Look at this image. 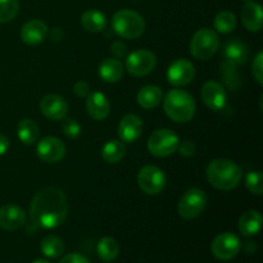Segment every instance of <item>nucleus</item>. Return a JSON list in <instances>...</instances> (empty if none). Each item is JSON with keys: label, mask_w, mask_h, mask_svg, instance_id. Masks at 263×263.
Masks as SVG:
<instances>
[{"label": "nucleus", "mask_w": 263, "mask_h": 263, "mask_svg": "<svg viewBox=\"0 0 263 263\" xmlns=\"http://www.w3.org/2000/svg\"><path fill=\"white\" fill-rule=\"evenodd\" d=\"M68 202L66 194L58 187H44L39 190L30 205V218L41 229H55L66 221Z\"/></svg>", "instance_id": "1"}, {"label": "nucleus", "mask_w": 263, "mask_h": 263, "mask_svg": "<svg viewBox=\"0 0 263 263\" xmlns=\"http://www.w3.org/2000/svg\"><path fill=\"white\" fill-rule=\"evenodd\" d=\"M205 174L212 186L225 192L235 189L243 177V171L240 167L235 162L226 158L213 159L208 164Z\"/></svg>", "instance_id": "2"}, {"label": "nucleus", "mask_w": 263, "mask_h": 263, "mask_svg": "<svg viewBox=\"0 0 263 263\" xmlns=\"http://www.w3.org/2000/svg\"><path fill=\"white\" fill-rule=\"evenodd\" d=\"M163 108L166 115L179 123L189 122L195 115L194 98L185 90L174 89L167 92L163 100Z\"/></svg>", "instance_id": "3"}, {"label": "nucleus", "mask_w": 263, "mask_h": 263, "mask_svg": "<svg viewBox=\"0 0 263 263\" xmlns=\"http://www.w3.org/2000/svg\"><path fill=\"white\" fill-rule=\"evenodd\" d=\"M112 27L121 37L134 40V39L140 37L144 33L145 22L143 17L135 10L121 9L113 14Z\"/></svg>", "instance_id": "4"}, {"label": "nucleus", "mask_w": 263, "mask_h": 263, "mask_svg": "<svg viewBox=\"0 0 263 263\" xmlns=\"http://www.w3.org/2000/svg\"><path fill=\"white\" fill-rule=\"evenodd\" d=\"M220 48V37L211 28H200L190 41V53L195 59L208 61L217 53Z\"/></svg>", "instance_id": "5"}, {"label": "nucleus", "mask_w": 263, "mask_h": 263, "mask_svg": "<svg viewBox=\"0 0 263 263\" xmlns=\"http://www.w3.org/2000/svg\"><path fill=\"white\" fill-rule=\"evenodd\" d=\"M180 144V139L176 134L170 128H159L152 133L148 139V151L154 157L163 158L171 156L177 151Z\"/></svg>", "instance_id": "6"}, {"label": "nucleus", "mask_w": 263, "mask_h": 263, "mask_svg": "<svg viewBox=\"0 0 263 263\" xmlns=\"http://www.w3.org/2000/svg\"><path fill=\"white\" fill-rule=\"evenodd\" d=\"M205 205H207L205 193L198 187H192L182 194L179 205H177V211L182 218L193 220L204 211Z\"/></svg>", "instance_id": "7"}, {"label": "nucleus", "mask_w": 263, "mask_h": 263, "mask_svg": "<svg viewBox=\"0 0 263 263\" xmlns=\"http://www.w3.org/2000/svg\"><path fill=\"white\" fill-rule=\"evenodd\" d=\"M157 58L151 50L139 49L128 54L126 58V69L135 77H143L156 68Z\"/></svg>", "instance_id": "8"}, {"label": "nucleus", "mask_w": 263, "mask_h": 263, "mask_svg": "<svg viewBox=\"0 0 263 263\" xmlns=\"http://www.w3.org/2000/svg\"><path fill=\"white\" fill-rule=\"evenodd\" d=\"M240 239L233 233L218 234L211 244L212 254L220 261H230L240 252Z\"/></svg>", "instance_id": "9"}, {"label": "nucleus", "mask_w": 263, "mask_h": 263, "mask_svg": "<svg viewBox=\"0 0 263 263\" xmlns=\"http://www.w3.org/2000/svg\"><path fill=\"white\" fill-rule=\"evenodd\" d=\"M138 184L145 194L157 195L166 186V176L158 167L145 166L139 171Z\"/></svg>", "instance_id": "10"}, {"label": "nucleus", "mask_w": 263, "mask_h": 263, "mask_svg": "<svg viewBox=\"0 0 263 263\" xmlns=\"http://www.w3.org/2000/svg\"><path fill=\"white\" fill-rule=\"evenodd\" d=\"M36 154L46 163H58L66 156V145L63 141L54 136H48L39 141Z\"/></svg>", "instance_id": "11"}, {"label": "nucleus", "mask_w": 263, "mask_h": 263, "mask_svg": "<svg viewBox=\"0 0 263 263\" xmlns=\"http://www.w3.org/2000/svg\"><path fill=\"white\" fill-rule=\"evenodd\" d=\"M194 64L187 59H176L167 69V80L174 86H185L194 79Z\"/></svg>", "instance_id": "12"}, {"label": "nucleus", "mask_w": 263, "mask_h": 263, "mask_svg": "<svg viewBox=\"0 0 263 263\" xmlns=\"http://www.w3.org/2000/svg\"><path fill=\"white\" fill-rule=\"evenodd\" d=\"M200 97H202L203 103L215 112L222 110L226 107V102H228V95H226L225 89H223L222 85L216 81L205 82L202 87V91H200Z\"/></svg>", "instance_id": "13"}, {"label": "nucleus", "mask_w": 263, "mask_h": 263, "mask_svg": "<svg viewBox=\"0 0 263 263\" xmlns=\"http://www.w3.org/2000/svg\"><path fill=\"white\" fill-rule=\"evenodd\" d=\"M41 113L51 121H62L67 117L68 104L61 95L48 94L40 102Z\"/></svg>", "instance_id": "14"}, {"label": "nucleus", "mask_w": 263, "mask_h": 263, "mask_svg": "<svg viewBox=\"0 0 263 263\" xmlns=\"http://www.w3.org/2000/svg\"><path fill=\"white\" fill-rule=\"evenodd\" d=\"M26 223V213L22 208L14 204L0 207V228L7 231H14Z\"/></svg>", "instance_id": "15"}, {"label": "nucleus", "mask_w": 263, "mask_h": 263, "mask_svg": "<svg viewBox=\"0 0 263 263\" xmlns=\"http://www.w3.org/2000/svg\"><path fill=\"white\" fill-rule=\"evenodd\" d=\"M143 134V121L136 115H126L118 126V135L121 141L135 143Z\"/></svg>", "instance_id": "16"}, {"label": "nucleus", "mask_w": 263, "mask_h": 263, "mask_svg": "<svg viewBox=\"0 0 263 263\" xmlns=\"http://www.w3.org/2000/svg\"><path fill=\"white\" fill-rule=\"evenodd\" d=\"M48 36V26L41 20H31L21 28V39L27 45H37Z\"/></svg>", "instance_id": "17"}, {"label": "nucleus", "mask_w": 263, "mask_h": 263, "mask_svg": "<svg viewBox=\"0 0 263 263\" xmlns=\"http://www.w3.org/2000/svg\"><path fill=\"white\" fill-rule=\"evenodd\" d=\"M86 99L87 115L95 121H103L108 117L110 110L108 98L103 92L95 91L90 92Z\"/></svg>", "instance_id": "18"}, {"label": "nucleus", "mask_w": 263, "mask_h": 263, "mask_svg": "<svg viewBox=\"0 0 263 263\" xmlns=\"http://www.w3.org/2000/svg\"><path fill=\"white\" fill-rule=\"evenodd\" d=\"M222 55L226 61L235 63L236 66L244 64L249 58V48L244 41L239 37L231 39L223 45Z\"/></svg>", "instance_id": "19"}, {"label": "nucleus", "mask_w": 263, "mask_h": 263, "mask_svg": "<svg viewBox=\"0 0 263 263\" xmlns=\"http://www.w3.org/2000/svg\"><path fill=\"white\" fill-rule=\"evenodd\" d=\"M241 22L252 32H258L262 28V7L254 2L246 3L241 9Z\"/></svg>", "instance_id": "20"}, {"label": "nucleus", "mask_w": 263, "mask_h": 263, "mask_svg": "<svg viewBox=\"0 0 263 263\" xmlns=\"http://www.w3.org/2000/svg\"><path fill=\"white\" fill-rule=\"evenodd\" d=\"M99 76L100 79L108 84H113L122 79L123 76V64L117 58H105L99 64Z\"/></svg>", "instance_id": "21"}, {"label": "nucleus", "mask_w": 263, "mask_h": 263, "mask_svg": "<svg viewBox=\"0 0 263 263\" xmlns=\"http://www.w3.org/2000/svg\"><path fill=\"white\" fill-rule=\"evenodd\" d=\"M262 226V216L258 211H247L239 218V231L243 236H254Z\"/></svg>", "instance_id": "22"}, {"label": "nucleus", "mask_w": 263, "mask_h": 263, "mask_svg": "<svg viewBox=\"0 0 263 263\" xmlns=\"http://www.w3.org/2000/svg\"><path fill=\"white\" fill-rule=\"evenodd\" d=\"M220 73L223 84L229 90H231V91L239 90V87L241 86V77L239 74L238 66L235 63L223 59V62L221 63Z\"/></svg>", "instance_id": "23"}, {"label": "nucleus", "mask_w": 263, "mask_h": 263, "mask_svg": "<svg viewBox=\"0 0 263 263\" xmlns=\"http://www.w3.org/2000/svg\"><path fill=\"white\" fill-rule=\"evenodd\" d=\"M81 25L89 32H100L107 27V17L100 10H86L81 15Z\"/></svg>", "instance_id": "24"}, {"label": "nucleus", "mask_w": 263, "mask_h": 263, "mask_svg": "<svg viewBox=\"0 0 263 263\" xmlns=\"http://www.w3.org/2000/svg\"><path fill=\"white\" fill-rule=\"evenodd\" d=\"M162 89L156 85H148V86L141 87L138 92V103L144 109H153L161 103Z\"/></svg>", "instance_id": "25"}, {"label": "nucleus", "mask_w": 263, "mask_h": 263, "mask_svg": "<svg viewBox=\"0 0 263 263\" xmlns=\"http://www.w3.org/2000/svg\"><path fill=\"white\" fill-rule=\"evenodd\" d=\"M18 139L22 141L25 145H32L39 138V126L35 121L30 118L20 121L17 126Z\"/></svg>", "instance_id": "26"}, {"label": "nucleus", "mask_w": 263, "mask_h": 263, "mask_svg": "<svg viewBox=\"0 0 263 263\" xmlns=\"http://www.w3.org/2000/svg\"><path fill=\"white\" fill-rule=\"evenodd\" d=\"M126 154V146L120 140H110L104 144L102 149V157L107 163H118Z\"/></svg>", "instance_id": "27"}, {"label": "nucleus", "mask_w": 263, "mask_h": 263, "mask_svg": "<svg viewBox=\"0 0 263 263\" xmlns=\"http://www.w3.org/2000/svg\"><path fill=\"white\" fill-rule=\"evenodd\" d=\"M98 256L105 262H112L120 254V246H118L117 240L109 236H105V238L100 239L99 243L97 247Z\"/></svg>", "instance_id": "28"}, {"label": "nucleus", "mask_w": 263, "mask_h": 263, "mask_svg": "<svg viewBox=\"0 0 263 263\" xmlns=\"http://www.w3.org/2000/svg\"><path fill=\"white\" fill-rule=\"evenodd\" d=\"M41 253L48 258H58L64 253V243L61 238L54 235L45 236L40 244Z\"/></svg>", "instance_id": "29"}, {"label": "nucleus", "mask_w": 263, "mask_h": 263, "mask_svg": "<svg viewBox=\"0 0 263 263\" xmlns=\"http://www.w3.org/2000/svg\"><path fill=\"white\" fill-rule=\"evenodd\" d=\"M213 25H215V28L217 32L230 33L236 27V17L234 13L223 10V12H220L216 15L215 21H213Z\"/></svg>", "instance_id": "30"}, {"label": "nucleus", "mask_w": 263, "mask_h": 263, "mask_svg": "<svg viewBox=\"0 0 263 263\" xmlns=\"http://www.w3.org/2000/svg\"><path fill=\"white\" fill-rule=\"evenodd\" d=\"M20 10L18 0H0V23H7L17 15Z\"/></svg>", "instance_id": "31"}, {"label": "nucleus", "mask_w": 263, "mask_h": 263, "mask_svg": "<svg viewBox=\"0 0 263 263\" xmlns=\"http://www.w3.org/2000/svg\"><path fill=\"white\" fill-rule=\"evenodd\" d=\"M246 185L252 194H263V175L261 171H252L247 175Z\"/></svg>", "instance_id": "32"}, {"label": "nucleus", "mask_w": 263, "mask_h": 263, "mask_svg": "<svg viewBox=\"0 0 263 263\" xmlns=\"http://www.w3.org/2000/svg\"><path fill=\"white\" fill-rule=\"evenodd\" d=\"M62 128H63L64 135L69 139L79 138L80 134H81V126L73 118H64Z\"/></svg>", "instance_id": "33"}, {"label": "nucleus", "mask_w": 263, "mask_h": 263, "mask_svg": "<svg viewBox=\"0 0 263 263\" xmlns=\"http://www.w3.org/2000/svg\"><path fill=\"white\" fill-rule=\"evenodd\" d=\"M252 73L259 85L263 84V53L258 51L252 64Z\"/></svg>", "instance_id": "34"}, {"label": "nucleus", "mask_w": 263, "mask_h": 263, "mask_svg": "<svg viewBox=\"0 0 263 263\" xmlns=\"http://www.w3.org/2000/svg\"><path fill=\"white\" fill-rule=\"evenodd\" d=\"M177 149H179L180 154H181L182 157H186V158L193 157L195 154V152H197L195 144L190 140H185V141H182V143H180L179 148Z\"/></svg>", "instance_id": "35"}, {"label": "nucleus", "mask_w": 263, "mask_h": 263, "mask_svg": "<svg viewBox=\"0 0 263 263\" xmlns=\"http://www.w3.org/2000/svg\"><path fill=\"white\" fill-rule=\"evenodd\" d=\"M110 51H112V54L115 55V58H125V57L127 55V46H126L122 41L117 40L110 45Z\"/></svg>", "instance_id": "36"}, {"label": "nucleus", "mask_w": 263, "mask_h": 263, "mask_svg": "<svg viewBox=\"0 0 263 263\" xmlns=\"http://www.w3.org/2000/svg\"><path fill=\"white\" fill-rule=\"evenodd\" d=\"M73 92L76 97L86 98L90 94V85L85 81H77L73 86Z\"/></svg>", "instance_id": "37"}, {"label": "nucleus", "mask_w": 263, "mask_h": 263, "mask_svg": "<svg viewBox=\"0 0 263 263\" xmlns=\"http://www.w3.org/2000/svg\"><path fill=\"white\" fill-rule=\"evenodd\" d=\"M59 263H90V261L86 258V257L82 256V254L69 253L67 254L66 257H63Z\"/></svg>", "instance_id": "38"}, {"label": "nucleus", "mask_w": 263, "mask_h": 263, "mask_svg": "<svg viewBox=\"0 0 263 263\" xmlns=\"http://www.w3.org/2000/svg\"><path fill=\"white\" fill-rule=\"evenodd\" d=\"M9 149V140L3 134H0V157L4 156Z\"/></svg>", "instance_id": "39"}, {"label": "nucleus", "mask_w": 263, "mask_h": 263, "mask_svg": "<svg viewBox=\"0 0 263 263\" xmlns=\"http://www.w3.org/2000/svg\"><path fill=\"white\" fill-rule=\"evenodd\" d=\"M64 37V32L61 30V28H53V30L50 31V39L53 41H61L62 39Z\"/></svg>", "instance_id": "40"}, {"label": "nucleus", "mask_w": 263, "mask_h": 263, "mask_svg": "<svg viewBox=\"0 0 263 263\" xmlns=\"http://www.w3.org/2000/svg\"><path fill=\"white\" fill-rule=\"evenodd\" d=\"M256 248H257V246L254 241H247V243L244 244V249H246L247 253H249V254L253 253V252H256Z\"/></svg>", "instance_id": "41"}, {"label": "nucleus", "mask_w": 263, "mask_h": 263, "mask_svg": "<svg viewBox=\"0 0 263 263\" xmlns=\"http://www.w3.org/2000/svg\"><path fill=\"white\" fill-rule=\"evenodd\" d=\"M33 263H50L49 261H46V259H36Z\"/></svg>", "instance_id": "42"}, {"label": "nucleus", "mask_w": 263, "mask_h": 263, "mask_svg": "<svg viewBox=\"0 0 263 263\" xmlns=\"http://www.w3.org/2000/svg\"><path fill=\"white\" fill-rule=\"evenodd\" d=\"M244 2H247V3H248V2H253V0H244Z\"/></svg>", "instance_id": "43"}]
</instances>
